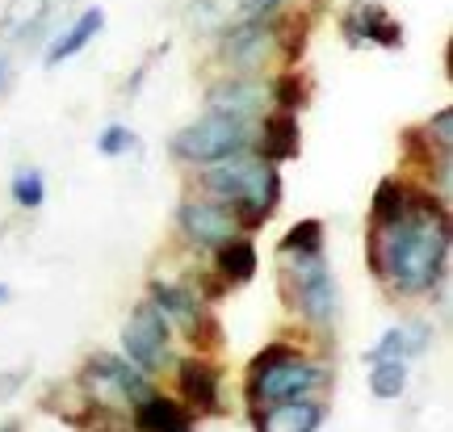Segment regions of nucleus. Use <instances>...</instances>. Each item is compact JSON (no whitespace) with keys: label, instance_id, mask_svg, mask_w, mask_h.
<instances>
[{"label":"nucleus","instance_id":"f257e3e1","mask_svg":"<svg viewBox=\"0 0 453 432\" xmlns=\"http://www.w3.org/2000/svg\"><path fill=\"white\" fill-rule=\"evenodd\" d=\"M370 269L395 294H433L449 265V210L428 189H411V210L370 227Z\"/></svg>","mask_w":453,"mask_h":432},{"label":"nucleus","instance_id":"f03ea898","mask_svg":"<svg viewBox=\"0 0 453 432\" xmlns=\"http://www.w3.org/2000/svg\"><path fill=\"white\" fill-rule=\"evenodd\" d=\"M202 185L231 206L240 231H257L273 219V210L281 206V176L269 160H248V156H226L214 168L202 173Z\"/></svg>","mask_w":453,"mask_h":432},{"label":"nucleus","instance_id":"7ed1b4c3","mask_svg":"<svg viewBox=\"0 0 453 432\" xmlns=\"http://www.w3.org/2000/svg\"><path fill=\"white\" fill-rule=\"evenodd\" d=\"M324 378H327L324 369L307 361V357H298L290 344H269L248 366V403L260 407V403L303 399L311 390H319Z\"/></svg>","mask_w":453,"mask_h":432},{"label":"nucleus","instance_id":"20e7f679","mask_svg":"<svg viewBox=\"0 0 453 432\" xmlns=\"http://www.w3.org/2000/svg\"><path fill=\"white\" fill-rule=\"evenodd\" d=\"M248 147H252L248 122L219 110H211L206 118H197V122H189L185 130L173 135V156L185 164H219L226 156L248 151Z\"/></svg>","mask_w":453,"mask_h":432},{"label":"nucleus","instance_id":"39448f33","mask_svg":"<svg viewBox=\"0 0 453 432\" xmlns=\"http://www.w3.org/2000/svg\"><path fill=\"white\" fill-rule=\"evenodd\" d=\"M81 390L88 395L93 407H105V412H130V407L151 390V382H147V374L139 366H130L127 357L97 352V357H88L84 369H81Z\"/></svg>","mask_w":453,"mask_h":432},{"label":"nucleus","instance_id":"423d86ee","mask_svg":"<svg viewBox=\"0 0 453 432\" xmlns=\"http://www.w3.org/2000/svg\"><path fill=\"white\" fill-rule=\"evenodd\" d=\"M281 286L290 294V303L307 315L311 323H332L336 320V282L327 269L324 252H307V257H290V269L281 273Z\"/></svg>","mask_w":453,"mask_h":432},{"label":"nucleus","instance_id":"0eeeda50","mask_svg":"<svg viewBox=\"0 0 453 432\" xmlns=\"http://www.w3.org/2000/svg\"><path fill=\"white\" fill-rule=\"evenodd\" d=\"M122 349L130 366H139L143 374H160L173 366V323L151 303H139L122 328Z\"/></svg>","mask_w":453,"mask_h":432},{"label":"nucleus","instance_id":"6e6552de","mask_svg":"<svg viewBox=\"0 0 453 432\" xmlns=\"http://www.w3.org/2000/svg\"><path fill=\"white\" fill-rule=\"evenodd\" d=\"M177 227L180 235L197 243V248H223L226 240L243 235L231 206H223V202H185L177 210Z\"/></svg>","mask_w":453,"mask_h":432},{"label":"nucleus","instance_id":"1a4fd4ad","mask_svg":"<svg viewBox=\"0 0 453 432\" xmlns=\"http://www.w3.org/2000/svg\"><path fill=\"white\" fill-rule=\"evenodd\" d=\"M340 30L349 42H378V47H403V26L378 4V0H353L340 13Z\"/></svg>","mask_w":453,"mask_h":432},{"label":"nucleus","instance_id":"9d476101","mask_svg":"<svg viewBox=\"0 0 453 432\" xmlns=\"http://www.w3.org/2000/svg\"><path fill=\"white\" fill-rule=\"evenodd\" d=\"M273 26L265 21V17H243L240 26H231L223 34V55L231 67H240V72H257L265 67V55L273 47Z\"/></svg>","mask_w":453,"mask_h":432},{"label":"nucleus","instance_id":"9b49d317","mask_svg":"<svg viewBox=\"0 0 453 432\" xmlns=\"http://www.w3.org/2000/svg\"><path fill=\"white\" fill-rule=\"evenodd\" d=\"M219 366L206 361V357H185L177 361V386L180 399L189 403V412L197 416H219L223 412V399H219Z\"/></svg>","mask_w":453,"mask_h":432},{"label":"nucleus","instance_id":"f8f14e48","mask_svg":"<svg viewBox=\"0 0 453 432\" xmlns=\"http://www.w3.org/2000/svg\"><path fill=\"white\" fill-rule=\"evenodd\" d=\"M130 420H134V432H194V412L168 395H156V390H147L130 407Z\"/></svg>","mask_w":453,"mask_h":432},{"label":"nucleus","instance_id":"ddd939ff","mask_svg":"<svg viewBox=\"0 0 453 432\" xmlns=\"http://www.w3.org/2000/svg\"><path fill=\"white\" fill-rule=\"evenodd\" d=\"M319 424H324V403H315L311 395L269 403L265 412L257 407V432H315Z\"/></svg>","mask_w":453,"mask_h":432},{"label":"nucleus","instance_id":"4468645a","mask_svg":"<svg viewBox=\"0 0 453 432\" xmlns=\"http://www.w3.org/2000/svg\"><path fill=\"white\" fill-rule=\"evenodd\" d=\"M265 96H269V89L260 81H252V76H231V81H219L206 93V101H211V110L219 113H231V118H252V113L265 105Z\"/></svg>","mask_w":453,"mask_h":432},{"label":"nucleus","instance_id":"2eb2a0df","mask_svg":"<svg viewBox=\"0 0 453 432\" xmlns=\"http://www.w3.org/2000/svg\"><path fill=\"white\" fill-rule=\"evenodd\" d=\"M147 303L156 306L173 328H180V332H189L197 323V315L206 311V303L197 298L194 289L177 286V282H151V298H147Z\"/></svg>","mask_w":453,"mask_h":432},{"label":"nucleus","instance_id":"dca6fc26","mask_svg":"<svg viewBox=\"0 0 453 432\" xmlns=\"http://www.w3.org/2000/svg\"><path fill=\"white\" fill-rule=\"evenodd\" d=\"M298 156V118L290 110H277L260 127V160L281 164Z\"/></svg>","mask_w":453,"mask_h":432},{"label":"nucleus","instance_id":"f3484780","mask_svg":"<svg viewBox=\"0 0 453 432\" xmlns=\"http://www.w3.org/2000/svg\"><path fill=\"white\" fill-rule=\"evenodd\" d=\"M101 26H105V13H101V9H84V13L47 47V67L64 64V59H72V55H81V50L101 34Z\"/></svg>","mask_w":453,"mask_h":432},{"label":"nucleus","instance_id":"a211bd4d","mask_svg":"<svg viewBox=\"0 0 453 432\" xmlns=\"http://www.w3.org/2000/svg\"><path fill=\"white\" fill-rule=\"evenodd\" d=\"M428 328L424 323H399V328H390L387 336L378 340L365 357L370 361H378V357H395V361H411V357H420L424 349H428Z\"/></svg>","mask_w":453,"mask_h":432},{"label":"nucleus","instance_id":"6ab92c4d","mask_svg":"<svg viewBox=\"0 0 453 432\" xmlns=\"http://www.w3.org/2000/svg\"><path fill=\"white\" fill-rule=\"evenodd\" d=\"M214 252H219L214 269H219V277H223L226 286H243V282L257 277V248H252V240L235 235V240H226L223 248H214Z\"/></svg>","mask_w":453,"mask_h":432},{"label":"nucleus","instance_id":"aec40b11","mask_svg":"<svg viewBox=\"0 0 453 432\" xmlns=\"http://www.w3.org/2000/svg\"><path fill=\"white\" fill-rule=\"evenodd\" d=\"M407 210H411V185L403 181H395L387 176L378 189H373V206H370V227H387L395 219H403Z\"/></svg>","mask_w":453,"mask_h":432},{"label":"nucleus","instance_id":"412c9836","mask_svg":"<svg viewBox=\"0 0 453 432\" xmlns=\"http://www.w3.org/2000/svg\"><path fill=\"white\" fill-rule=\"evenodd\" d=\"M370 390L378 399H399L407 390V361H395V357L370 361Z\"/></svg>","mask_w":453,"mask_h":432},{"label":"nucleus","instance_id":"4be33fe9","mask_svg":"<svg viewBox=\"0 0 453 432\" xmlns=\"http://www.w3.org/2000/svg\"><path fill=\"white\" fill-rule=\"evenodd\" d=\"M307 252H324V223L319 219L294 223L281 240V257H307Z\"/></svg>","mask_w":453,"mask_h":432},{"label":"nucleus","instance_id":"5701e85b","mask_svg":"<svg viewBox=\"0 0 453 432\" xmlns=\"http://www.w3.org/2000/svg\"><path fill=\"white\" fill-rule=\"evenodd\" d=\"M269 96H273L281 110H303L311 101V84H307V76H298V72H281L273 84H269Z\"/></svg>","mask_w":453,"mask_h":432},{"label":"nucleus","instance_id":"b1692460","mask_svg":"<svg viewBox=\"0 0 453 432\" xmlns=\"http://www.w3.org/2000/svg\"><path fill=\"white\" fill-rule=\"evenodd\" d=\"M13 202L21 210H38L47 202V181H42L38 168H21V173L13 176Z\"/></svg>","mask_w":453,"mask_h":432},{"label":"nucleus","instance_id":"393cba45","mask_svg":"<svg viewBox=\"0 0 453 432\" xmlns=\"http://www.w3.org/2000/svg\"><path fill=\"white\" fill-rule=\"evenodd\" d=\"M185 336L197 344V352H211V349H219V344H223V323L214 320L211 311H202V315H197V323L185 332Z\"/></svg>","mask_w":453,"mask_h":432},{"label":"nucleus","instance_id":"a878e982","mask_svg":"<svg viewBox=\"0 0 453 432\" xmlns=\"http://www.w3.org/2000/svg\"><path fill=\"white\" fill-rule=\"evenodd\" d=\"M307 30H311L307 17H290V21H286V34H281V55H286V64H298V55L307 50Z\"/></svg>","mask_w":453,"mask_h":432},{"label":"nucleus","instance_id":"bb28decb","mask_svg":"<svg viewBox=\"0 0 453 432\" xmlns=\"http://www.w3.org/2000/svg\"><path fill=\"white\" fill-rule=\"evenodd\" d=\"M130 147H134V130H130V127H118V122H113V127H105L97 135V151H101V156H127Z\"/></svg>","mask_w":453,"mask_h":432},{"label":"nucleus","instance_id":"cd10ccee","mask_svg":"<svg viewBox=\"0 0 453 432\" xmlns=\"http://www.w3.org/2000/svg\"><path fill=\"white\" fill-rule=\"evenodd\" d=\"M428 139H433L441 151H449L453 147V110H437V118L428 122Z\"/></svg>","mask_w":453,"mask_h":432},{"label":"nucleus","instance_id":"c85d7f7f","mask_svg":"<svg viewBox=\"0 0 453 432\" xmlns=\"http://www.w3.org/2000/svg\"><path fill=\"white\" fill-rule=\"evenodd\" d=\"M277 9V0H240V17H269Z\"/></svg>","mask_w":453,"mask_h":432},{"label":"nucleus","instance_id":"c756f323","mask_svg":"<svg viewBox=\"0 0 453 432\" xmlns=\"http://www.w3.org/2000/svg\"><path fill=\"white\" fill-rule=\"evenodd\" d=\"M4 84H9V64L0 59V89H4Z\"/></svg>","mask_w":453,"mask_h":432},{"label":"nucleus","instance_id":"7c9ffc66","mask_svg":"<svg viewBox=\"0 0 453 432\" xmlns=\"http://www.w3.org/2000/svg\"><path fill=\"white\" fill-rule=\"evenodd\" d=\"M0 298H9V289H4V286H0Z\"/></svg>","mask_w":453,"mask_h":432}]
</instances>
